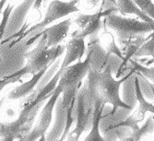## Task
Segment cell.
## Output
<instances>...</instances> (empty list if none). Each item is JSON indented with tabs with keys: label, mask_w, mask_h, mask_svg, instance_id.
Segmentation results:
<instances>
[{
	"label": "cell",
	"mask_w": 154,
	"mask_h": 141,
	"mask_svg": "<svg viewBox=\"0 0 154 141\" xmlns=\"http://www.w3.org/2000/svg\"><path fill=\"white\" fill-rule=\"evenodd\" d=\"M153 3H154V2H153Z\"/></svg>",
	"instance_id": "4dcf8cb0"
},
{
	"label": "cell",
	"mask_w": 154,
	"mask_h": 141,
	"mask_svg": "<svg viewBox=\"0 0 154 141\" xmlns=\"http://www.w3.org/2000/svg\"><path fill=\"white\" fill-rule=\"evenodd\" d=\"M129 67V66H128ZM136 70L130 68L129 72L123 77V78L116 80L113 78V70H112V64L110 61L106 64L105 67L102 71L97 70L96 73V82H97V92L99 99H101L103 103H110L113 105V110L111 112V115H116L118 108L130 110L132 111L134 107L128 105L123 102L120 98V86L123 82H125L131 76Z\"/></svg>",
	"instance_id": "7a4b0ae2"
},
{
	"label": "cell",
	"mask_w": 154,
	"mask_h": 141,
	"mask_svg": "<svg viewBox=\"0 0 154 141\" xmlns=\"http://www.w3.org/2000/svg\"><path fill=\"white\" fill-rule=\"evenodd\" d=\"M152 62H154V58H153V59H151V60H149V63H148V64H151V63H152Z\"/></svg>",
	"instance_id": "f1b7e54d"
},
{
	"label": "cell",
	"mask_w": 154,
	"mask_h": 141,
	"mask_svg": "<svg viewBox=\"0 0 154 141\" xmlns=\"http://www.w3.org/2000/svg\"><path fill=\"white\" fill-rule=\"evenodd\" d=\"M14 8V5L12 4H8L6 8V9L3 11V20L0 23V41L2 40L3 38V35L5 34L6 32V30H7V26L8 25V21H9V19H10V16L12 14V10Z\"/></svg>",
	"instance_id": "ffe728a7"
},
{
	"label": "cell",
	"mask_w": 154,
	"mask_h": 141,
	"mask_svg": "<svg viewBox=\"0 0 154 141\" xmlns=\"http://www.w3.org/2000/svg\"><path fill=\"white\" fill-rule=\"evenodd\" d=\"M78 2L79 0H70L69 2L61 1V0H53V1L50 2L47 8L44 20L38 24L31 27L30 29L25 31L20 36L17 38L15 41H12L10 46H13L14 44L20 43V41H25L26 43L28 40L31 39L33 35H35L42 30H44L47 25L51 24L52 22L55 21L58 19L66 17L71 13L78 12L79 11V8L77 7Z\"/></svg>",
	"instance_id": "5b68a950"
},
{
	"label": "cell",
	"mask_w": 154,
	"mask_h": 141,
	"mask_svg": "<svg viewBox=\"0 0 154 141\" xmlns=\"http://www.w3.org/2000/svg\"><path fill=\"white\" fill-rule=\"evenodd\" d=\"M63 90L64 88L60 84H57V87L55 88L53 94L48 99V101L45 103V107L42 110L37 124L21 140H27V141H32V140H37V139L45 140V136L46 132L49 129V126L52 122L54 109L55 108L57 102L58 100L59 96L61 95Z\"/></svg>",
	"instance_id": "52a82bcc"
},
{
	"label": "cell",
	"mask_w": 154,
	"mask_h": 141,
	"mask_svg": "<svg viewBox=\"0 0 154 141\" xmlns=\"http://www.w3.org/2000/svg\"><path fill=\"white\" fill-rule=\"evenodd\" d=\"M97 15V13L95 14H79V15L74 20V22L78 25L79 29L81 30L85 27L95 16Z\"/></svg>",
	"instance_id": "7402d4cb"
},
{
	"label": "cell",
	"mask_w": 154,
	"mask_h": 141,
	"mask_svg": "<svg viewBox=\"0 0 154 141\" xmlns=\"http://www.w3.org/2000/svg\"><path fill=\"white\" fill-rule=\"evenodd\" d=\"M66 55L64 61L61 64L60 69L64 70L66 66L71 65L75 61L82 58V56L85 54L86 46H85V39L81 37H72L67 41L66 44Z\"/></svg>",
	"instance_id": "30bf717a"
},
{
	"label": "cell",
	"mask_w": 154,
	"mask_h": 141,
	"mask_svg": "<svg viewBox=\"0 0 154 141\" xmlns=\"http://www.w3.org/2000/svg\"><path fill=\"white\" fill-rule=\"evenodd\" d=\"M152 57L154 58V32L150 33V37L147 40L145 43L139 47L137 52L134 54L132 59L137 60L141 57Z\"/></svg>",
	"instance_id": "e0dca14e"
},
{
	"label": "cell",
	"mask_w": 154,
	"mask_h": 141,
	"mask_svg": "<svg viewBox=\"0 0 154 141\" xmlns=\"http://www.w3.org/2000/svg\"><path fill=\"white\" fill-rule=\"evenodd\" d=\"M6 4H7V0H0V14L2 13L3 8H4Z\"/></svg>",
	"instance_id": "cb8c5ba5"
},
{
	"label": "cell",
	"mask_w": 154,
	"mask_h": 141,
	"mask_svg": "<svg viewBox=\"0 0 154 141\" xmlns=\"http://www.w3.org/2000/svg\"><path fill=\"white\" fill-rule=\"evenodd\" d=\"M38 40L36 47L25 54V57L27 58L26 66L12 75L6 77L7 78H21L26 74L35 75L43 68L54 64L53 62L59 58L66 50V46L60 44L48 48L47 36L45 33L41 34Z\"/></svg>",
	"instance_id": "6da1fadb"
},
{
	"label": "cell",
	"mask_w": 154,
	"mask_h": 141,
	"mask_svg": "<svg viewBox=\"0 0 154 141\" xmlns=\"http://www.w3.org/2000/svg\"><path fill=\"white\" fill-rule=\"evenodd\" d=\"M135 89H136L137 101L139 103V106H138L137 114L139 116H143L148 112H151V114H154V104H151L150 103L145 100L141 87H140V83H139V78L137 72H136V78H135Z\"/></svg>",
	"instance_id": "9a60e30c"
},
{
	"label": "cell",
	"mask_w": 154,
	"mask_h": 141,
	"mask_svg": "<svg viewBox=\"0 0 154 141\" xmlns=\"http://www.w3.org/2000/svg\"><path fill=\"white\" fill-rule=\"evenodd\" d=\"M73 20L71 18L66 19L57 24H54V26H51L47 29H44L35 35H33L31 39H29L26 41V46H30L32 45L36 40L39 39L41 34H46L47 36V47H53V46H57L58 45L61 41L66 37L68 31L70 29V26L72 24Z\"/></svg>",
	"instance_id": "9c48e42d"
},
{
	"label": "cell",
	"mask_w": 154,
	"mask_h": 141,
	"mask_svg": "<svg viewBox=\"0 0 154 141\" xmlns=\"http://www.w3.org/2000/svg\"><path fill=\"white\" fill-rule=\"evenodd\" d=\"M116 54L118 58H120L122 61L124 59V55H123V53L122 51L120 50L119 47H117L116 44V41L114 38H112L110 43L107 44V47H106V56L109 58L112 54Z\"/></svg>",
	"instance_id": "44dd1931"
},
{
	"label": "cell",
	"mask_w": 154,
	"mask_h": 141,
	"mask_svg": "<svg viewBox=\"0 0 154 141\" xmlns=\"http://www.w3.org/2000/svg\"><path fill=\"white\" fill-rule=\"evenodd\" d=\"M103 27L116 32L118 43L122 46L129 38L145 35L154 32V21L148 22L135 19L124 18L116 13L109 14L103 19Z\"/></svg>",
	"instance_id": "3957f363"
},
{
	"label": "cell",
	"mask_w": 154,
	"mask_h": 141,
	"mask_svg": "<svg viewBox=\"0 0 154 141\" xmlns=\"http://www.w3.org/2000/svg\"><path fill=\"white\" fill-rule=\"evenodd\" d=\"M21 78H7V80L4 82V83H1L0 84V95H1V92L3 90V89L5 87H7L8 85H9V84L11 83H15L17 81H20Z\"/></svg>",
	"instance_id": "603a6c76"
},
{
	"label": "cell",
	"mask_w": 154,
	"mask_h": 141,
	"mask_svg": "<svg viewBox=\"0 0 154 141\" xmlns=\"http://www.w3.org/2000/svg\"><path fill=\"white\" fill-rule=\"evenodd\" d=\"M94 110V103L90 100L87 93L86 84L84 83L82 87L79 89L76 98V126L75 129L68 134V140H79L83 132H85L89 126L91 125L92 115Z\"/></svg>",
	"instance_id": "8992f818"
},
{
	"label": "cell",
	"mask_w": 154,
	"mask_h": 141,
	"mask_svg": "<svg viewBox=\"0 0 154 141\" xmlns=\"http://www.w3.org/2000/svg\"><path fill=\"white\" fill-rule=\"evenodd\" d=\"M50 66H46V67L43 68L41 71H39L35 75H33L32 79H30L29 81H27L25 83H22L20 86H17L14 89H12L8 94V100H12V101L19 100V99L24 98L27 95H30L31 93H32L33 90H35V88L37 87L38 83L42 79V78H43L44 75L46 73V70Z\"/></svg>",
	"instance_id": "8fae6325"
},
{
	"label": "cell",
	"mask_w": 154,
	"mask_h": 141,
	"mask_svg": "<svg viewBox=\"0 0 154 141\" xmlns=\"http://www.w3.org/2000/svg\"><path fill=\"white\" fill-rule=\"evenodd\" d=\"M89 1V4L90 5H91L92 7H94V6H96V4L100 1V0H88Z\"/></svg>",
	"instance_id": "d4e9b609"
},
{
	"label": "cell",
	"mask_w": 154,
	"mask_h": 141,
	"mask_svg": "<svg viewBox=\"0 0 154 141\" xmlns=\"http://www.w3.org/2000/svg\"><path fill=\"white\" fill-rule=\"evenodd\" d=\"M149 89H150V90H151V92L153 94V97H154V83H149Z\"/></svg>",
	"instance_id": "484cf974"
},
{
	"label": "cell",
	"mask_w": 154,
	"mask_h": 141,
	"mask_svg": "<svg viewBox=\"0 0 154 141\" xmlns=\"http://www.w3.org/2000/svg\"><path fill=\"white\" fill-rule=\"evenodd\" d=\"M128 66L134 68L137 72L140 73L142 76H144L145 78H148L149 80H150L154 83V66H150V67L145 66L133 59H131L128 62Z\"/></svg>",
	"instance_id": "ac0fdd59"
},
{
	"label": "cell",
	"mask_w": 154,
	"mask_h": 141,
	"mask_svg": "<svg viewBox=\"0 0 154 141\" xmlns=\"http://www.w3.org/2000/svg\"><path fill=\"white\" fill-rule=\"evenodd\" d=\"M105 103L102 102L101 99H97L94 104V110L92 115V120H91V129L90 134L85 138L86 141H103L105 138H103L100 134V123L103 116V110Z\"/></svg>",
	"instance_id": "7c38bea8"
},
{
	"label": "cell",
	"mask_w": 154,
	"mask_h": 141,
	"mask_svg": "<svg viewBox=\"0 0 154 141\" xmlns=\"http://www.w3.org/2000/svg\"><path fill=\"white\" fill-rule=\"evenodd\" d=\"M88 54L83 62L79 61L76 64L69 65L66 66L61 74L58 84L66 89L73 86H78L82 84V79L85 78L91 68L92 48L88 46Z\"/></svg>",
	"instance_id": "ba28073f"
},
{
	"label": "cell",
	"mask_w": 154,
	"mask_h": 141,
	"mask_svg": "<svg viewBox=\"0 0 154 141\" xmlns=\"http://www.w3.org/2000/svg\"><path fill=\"white\" fill-rule=\"evenodd\" d=\"M44 1H46V0H44Z\"/></svg>",
	"instance_id": "f546056e"
},
{
	"label": "cell",
	"mask_w": 154,
	"mask_h": 141,
	"mask_svg": "<svg viewBox=\"0 0 154 141\" xmlns=\"http://www.w3.org/2000/svg\"><path fill=\"white\" fill-rule=\"evenodd\" d=\"M5 101H6V98H5V97H3L2 99H0V111H1V108H2V106H3Z\"/></svg>",
	"instance_id": "4316f807"
},
{
	"label": "cell",
	"mask_w": 154,
	"mask_h": 141,
	"mask_svg": "<svg viewBox=\"0 0 154 141\" xmlns=\"http://www.w3.org/2000/svg\"><path fill=\"white\" fill-rule=\"evenodd\" d=\"M154 132V119L152 116H149L141 127H138L136 131L131 132L130 135L125 138L127 141H137L141 140L143 136Z\"/></svg>",
	"instance_id": "2e32d148"
},
{
	"label": "cell",
	"mask_w": 154,
	"mask_h": 141,
	"mask_svg": "<svg viewBox=\"0 0 154 141\" xmlns=\"http://www.w3.org/2000/svg\"><path fill=\"white\" fill-rule=\"evenodd\" d=\"M34 2L35 0H24V2L14 10L13 14H11L8 26L15 31L19 30L20 28V25H22V22L28 11L31 8L32 5L34 4Z\"/></svg>",
	"instance_id": "5bb4252c"
},
{
	"label": "cell",
	"mask_w": 154,
	"mask_h": 141,
	"mask_svg": "<svg viewBox=\"0 0 154 141\" xmlns=\"http://www.w3.org/2000/svg\"><path fill=\"white\" fill-rule=\"evenodd\" d=\"M45 102H40L35 105L23 106L19 117L15 121L10 123L0 122V139L4 141L21 140L32 129V127L36 115Z\"/></svg>",
	"instance_id": "277c9868"
},
{
	"label": "cell",
	"mask_w": 154,
	"mask_h": 141,
	"mask_svg": "<svg viewBox=\"0 0 154 141\" xmlns=\"http://www.w3.org/2000/svg\"><path fill=\"white\" fill-rule=\"evenodd\" d=\"M116 7L118 12L122 16H127L128 14H133V15H136L141 20L148 21V22L154 21V20L149 17L147 14H145L137 6V4L134 2V0H116Z\"/></svg>",
	"instance_id": "4fadbf2b"
},
{
	"label": "cell",
	"mask_w": 154,
	"mask_h": 141,
	"mask_svg": "<svg viewBox=\"0 0 154 141\" xmlns=\"http://www.w3.org/2000/svg\"><path fill=\"white\" fill-rule=\"evenodd\" d=\"M134 2L145 14L154 20V3L152 0H134Z\"/></svg>",
	"instance_id": "d6986e66"
},
{
	"label": "cell",
	"mask_w": 154,
	"mask_h": 141,
	"mask_svg": "<svg viewBox=\"0 0 154 141\" xmlns=\"http://www.w3.org/2000/svg\"><path fill=\"white\" fill-rule=\"evenodd\" d=\"M6 80H7V78H4L3 79H0V84H1V83H4Z\"/></svg>",
	"instance_id": "83f0119b"
}]
</instances>
